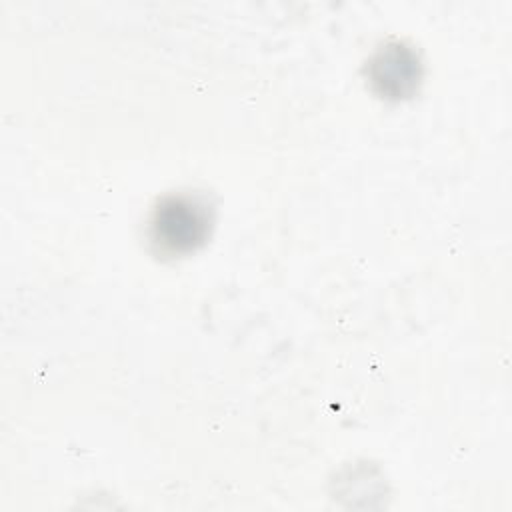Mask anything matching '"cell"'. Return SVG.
I'll return each instance as SVG.
<instances>
[{
    "mask_svg": "<svg viewBox=\"0 0 512 512\" xmlns=\"http://www.w3.org/2000/svg\"><path fill=\"white\" fill-rule=\"evenodd\" d=\"M156 240L172 250L192 248L206 230V218L202 210L190 202L172 200L162 206L154 222Z\"/></svg>",
    "mask_w": 512,
    "mask_h": 512,
    "instance_id": "cell-1",
    "label": "cell"
}]
</instances>
